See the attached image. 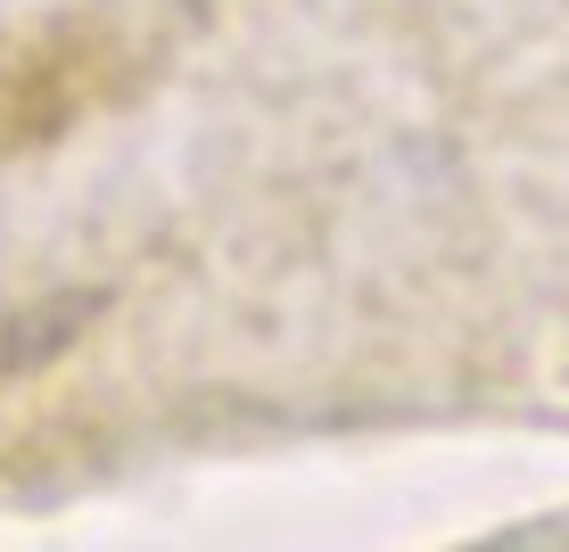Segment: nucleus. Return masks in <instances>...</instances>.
I'll return each mask as SVG.
<instances>
[{
    "mask_svg": "<svg viewBox=\"0 0 569 552\" xmlns=\"http://www.w3.org/2000/svg\"><path fill=\"white\" fill-rule=\"evenodd\" d=\"M91 313H100V298H50V305L17 313V322L0 330V363H42V354H58Z\"/></svg>",
    "mask_w": 569,
    "mask_h": 552,
    "instance_id": "nucleus-1",
    "label": "nucleus"
}]
</instances>
